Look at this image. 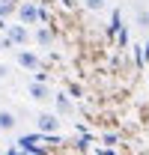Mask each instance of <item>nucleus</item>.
<instances>
[{"mask_svg":"<svg viewBox=\"0 0 149 155\" xmlns=\"http://www.w3.org/2000/svg\"><path fill=\"white\" fill-rule=\"evenodd\" d=\"M30 96L36 98V101H45V98L51 96V90H48L45 84H39V81H36V84H30Z\"/></svg>","mask_w":149,"mask_h":155,"instance_id":"423d86ee","label":"nucleus"},{"mask_svg":"<svg viewBox=\"0 0 149 155\" xmlns=\"http://www.w3.org/2000/svg\"><path fill=\"white\" fill-rule=\"evenodd\" d=\"M6 72H9V69H6V66H0V78H6Z\"/></svg>","mask_w":149,"mask_h":155,"instance_id":"9b49d317","label":"nucleus"},{"mask_svg":"<svg viewBox=\"0 0 149 155\" xmlns=\"http://www.w3.org/2000/svg\"><path fill=\"white\" fill-rule=\"evenodd\" d=\"M57 104H60V110H69V98L66 96H57Z\"/></svg>","mask_w":149,"mask_h":155,"instance_id":"9d476101","label":"nucleus"},{"mask_svg":"<svg viewBox=\"0 0 149 155\" xmlns=\"http://www.w3.org/2000/svg\"><path fill=\"white\" fill-rule=\"evenodd\" d=\"M12 12V0H0V30H6V15Z\"/></svg>","mask_w":149,"mask_h":155,"instance_id":"0eeeda50","label":"nucleus"},{"mask_svg":"<svg viewBox=\"0 0 149 155\" xmlns=\"http://www.w3.org/2000/svg\"><path fill=\"white\" fill-rule=\"evenodd\" d=\"M18 63L24 66V69H33V72L39 69V57L33 54V51H21V54H18Z\"/></svg>","mask_w":149,"mask_h":155,"instance_id":"20e7f679","label":"nucleus"},{"mask_svg":"<svg viewBox=\"0 0 149 155\" xmlns=\"http://www.w3.org/2000/svg\"><path fill=\"white\" fill-rule=\"evenodd\" d=\"M36 39H39V45H51V42H54V33H51L48 27H42V30L36 33Z\"/></svg>","mask_w":149,"mask_h":155,"instance_id":"6e6552de","label":"nucleus"},{"mask_svg":"<svg viewBox=\"0 0 149 155\" xmlns=\"http://www.w3.org/2000/svg\"><path fill=\"white\" fill-rule=\"evenodd\" d=\"M146 60H149V45H146Z\"/></svg>","mask_w":149,"mask_h":155,"instance_id":"f8f14e48","label":"nucleus"},{"mask_svg":"<svg viewBox=\"0 0 149 155\" xmlns=\"http://www.w3.org/2000/svg\"><path fill=\"white\" fill-rule=\"evenodd\" d=\"M18 18H21V24H36V21H42V12L36 9V3H21L18 6Z\"/></svg>","mask_w":149,"mask_h":155,"instance_id":"f257e3e1","label":"nucleus"},{"mask_svg":"<svg viewBox=\"0 0 149 155\" xmlns=\"http://www.w3.org/2000/svg\"><path fill=\"white\" fill-rule=\"evenodd\" d=\"M84 6H87V9H104V0H84Z\"/></svg>","mask_w":149,"mask_h":155,"instance_id":"1a4fd4ad","label":"nucleus"},{"mask_svg":"<svg viewBox=\"0 0 149 155\" xmlns=\"http://www.w3.org/2000/svg\"><path fill=\"white\" fill-rule=\"evenodd\" d=\"M15 125H18V119L12 110H0V131H12Z\"/></svg>","mask_w":149,"mask_h":155,"instance_id":"39448f33","label":"nucleus"},{"mask_svg":"<svg viewBox=\"0 0 149 155\" xmlns=\"http://www.w3.org/2000/svg\"><path fill=\"white\" fill-rule=\"evenodd\" d=\"M6 36L12 39L15 45H27L30 33H27V27H24V24H9V27H6Z\"/></svg>","mask_w":149,"mask_h":155,"instance_id":"f03ea898","label":"nucleus"},{"mask_svg":"<svg viewBox=\"0 0 149 155\" xmlns=\"http://www.w3.org/2000/svg\"><path fill=\"white\" fill-rule=\"evenodd\" d=\"M57 128H60V119H57V116H51V114H42V116H39V131L48 134V131H57Z\"/></svg>","mask_w":149,"mask_h":155,"instance_id":"7ed1b4c3","label":"nucleus"}]
</instances>
